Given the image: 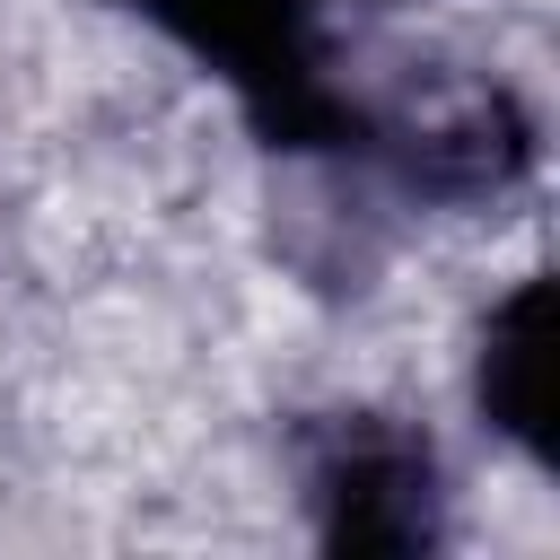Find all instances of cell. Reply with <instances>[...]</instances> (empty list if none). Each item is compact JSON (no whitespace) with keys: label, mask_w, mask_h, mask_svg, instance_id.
<instances>
[{"label":"cell","mask_w":560,"mask_h":560,"mask_svg":"<svg viewBox=\"0 0 560 560\" xmlns=\"http://www.w3.org/2000/svg\"><path fill=\"white\" fill-rule=\"evenodd\" d=\"M105 9L158 35L184 70H201L271 158H359L385 140L341 70L332 0H105Z\"/></svg>","instance_id":"6da1fadb"},{"label":"cell","mask_w":560,"mask_h":560,"mask_svg":"<svg viewBox=\"0 0 560 560\" xmlns=\"http://www.w3.org/2000/svg\"><path fill=\"white\" fill-rule=\"evenodd\" d=\"M298 499L315 551L341 560H429L455 534V481L420 420L341 402L298 446Z\"/></svg>","instance_id":"7a4b0ae2"},{"label":"cell","mask_w":560,"mask_h":560,"mask_svg":"<svg viewBox=\"0 0 560 560\" xmlns=\"http://www.w3.org/2000/svg\"><path fill=\"white\" fill-rule=\"evenodd\" d=\"M464 411L490 446H508L534 481L560 472V289L551 271H516L464 332Z\"/></svg>","instance_id":"3957f363"}]
</instances>
